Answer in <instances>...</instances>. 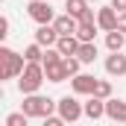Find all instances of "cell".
<instances>
[{
  "instance_id": "1",
  "label": "cell",
  "mask_w": 126,
  "mask_h": 126,
  "mask_svg": "<svg viewBox=\"0 0 126 126\" xmlns=\"http://www.w3.org/2000/svg\"><path fill=\"white\" fill-rule=\"evenodd\" d=\"M44 79H47L44 64L41 62H27L24 73L18 76V88H21V94H35V91L44 85Z\"/></svg>"
},
{
  "instance_id": "2",
  "label": "cell",
  "mask_w": 126,
  "mask_h": 126,
  "mask_svg": "<svg viewBox=\"0 0 126 126\" xmlns=\"http://www.w3.org/2000/svg\"><path fill=\"white\" fill-rule=\"evenodd\" d=\"M27 67V56L9 50V47H0V79H15L21 76Z\"/></svg>"
},
{
  "instance_id": "3",
  "label": "cell",
  "mask_w": 126,
  "mask_h": 126,
  "mask_svg": "<svg viewBox=\"0 0 126 126\" xmlns=\"http://www.w3.org/2000/svg\"><path fill=\"white\" fill-rule=\"evenodd\" d=\"M21 109H24L30 117H41V120H44L47 114H53V109H59V103L50 100V97H41L38 91H35V94H24Z\"/></svg>"
},
{
  "instance_id": "4",
  "label": "cell",
  "mask_w": 126,
  "mask_h": 126,
  "mask_svg": "<svg viewBox=\"0 0 126 126\" xmlns=\"http://www.w3.org/2000/svg\"><path fill=\"white\" fill-rule=\"evenodd\" d=\"M59 114L64 117V123H76V120L85 114V103H79L76 97L64 94L62 100H59Z\"/></svg>"
},
{
  "instance_id": "5",
  "label": "cell",
  "mask_w": 126,
  "mask_h": 126,
  "mask_svg": "<svg viewBox=\"0 0 126 126\" xmlns=\"http://www.w3.org/2000/svg\"><path fill=\"white\" fill-rule=\"evenodd\" d=\"M30 18L35 24H53L56 21V12L47 0H30Z\"/></svg>"
},
{
  "instance_id": "6",
  "label": "cell",
  "mask_w": 126,
  "mask_h": 126,
  "mask_svg": "<svg viewBox=\"0 0 126 126\" xmlns=\"http://www.w3.org/2000/svg\"><path fill=\"white\" fill-rule=\"evenodd\" d=\"M70 88L79 97H91L97 88V76L94 73H76V76H70Z\"/></svg>"
},
{
  "instance_id": "7",
  "label": "cell",
  "mask_w": 126,
  "mask_h": 126,
  "mask_svg": "<svg viewBox=\"0 0 126 126\" xmlns=\"http://www.w3.org/2000/svg\"><path fill=\"white\" fill-rule=\"evenodd\" d=\"M106 73L109 76H126V56L123 50H109V56H106Z\"/></svg>"
},
{
  "instance_id": "8",
  "label": "cell",
  "mask_w": 126,
  "mask_h": 126,
  "mask_svg": "<svg viewBox=\"0 0 126 126\" xmlns=\"http://www.w3.org/2000/svg\"><path fill=\"white\" fill-rule=\"evenodd\" d=\"M117 9L114 6H103V9H97V27L103 32H111V30H117Z\"/></svg>"
},
{
  "instance_id": "9",
  "label": "cell",
  "mask_w": 126,
  "mask_h": 126,
  "mask_svg": "<svg viewBox=\"0 0 126 126\" xmlns=\"http://www.w3.org/2000/svg\"><path fill=\"white\" fill-rule=\"evenodd\" d=\"M35 41H38L41 47H56V41H59V30H56L53 24H38V30H35Z\"/></svg>"
},
{
  "instance_id": "10",
  "label": "cell",
  "mask_w": 126,
  "mask_h": 126,
  "mask_svg": "<svg viewBox=\"0 0 126 126\" xmlns=\"http://www.w3.org/2000/svg\"><path fill=\"white\" fill-rule=\"evenodd\" d=\"M106 117L114 120V123H126V103L109 97V100H106Z\"/></svg>"
},
{
  "instance_id": "11",
  "label": "cell",
  "mask_w": 126,
  "mask_h": 126,
  "mask_svg": "<svg viewBox=\"0 0 126 126\" xmlns=\"http://www.w3.org/2000/svg\"><path fill=\"white\" fill-rule=\"evenodd\" d=\"M53 27L59 30V35H76V30H79V21H76L70 12H64V15H59V18L53 21Z\"/></svg>"
},
{
  "instance_id": "12",
  "label": "cell",
  "mask_w": 126,
  "mask_h": 126,
  "mask_svg": "<svg viewBox=\"0 0 126 126\" xmlns=\"http://www.w3.org/2000/svg\"><path fill=\"white\" fill-rule=\"evenodd\" d=\"M85 117H88V120H100V117H106V100H103V97L91 94V100L85 103Z\"/></svg>"
},
{
  "instance_id": "13",
  "label": "cell",
  "mask_w": 126,
  "mask_h": 126,
  "mask_svg": "<svg viewBox=\"0 0 126 126\" xmlns=\"http://www.w3.org/2000/svg\"><path fill=\"white\" fill-rule=\"evenodd\" d=\"M44 73H47L50 82H64V79H70V73H67V67H64V59L62 62H53V64H44Z\"/></svg>"
},
{
  "instance_id": "14",
  "label": "cell",
  "mask_w": 126,
  "mask_h": 126,
  "mask_svg": "<svg viewBox=\"0 0 126 126\" xmlns=\"http://www.w3.org/2000/svg\"><path fill=\"white\" fill-rule=\"evenodd\" d=\"M79 44H82V41H79L76 35H59V41H56V47H59L62 56H76Z\"/></svg>"
},
{
  "instance_id": "15",
  "label": "cell",
  "mask_w": 126,
  "mask_h": 126,
  "mask_svg": "<svg viewBox=\"0 0 126 126\" xmlns=\"http://www.w3.org/2000/svg\"><path fill=\"white\" fill-rule=\"evenodd\" d=\"M76 56L82 59V64H94L97 62V44L94 41H82L79 50H76Z\"/></svg>"
},
{
  "instance_id": "16",
  "label": "cell",
  "mask_w": 126,
  "mask_h": 126,
  "mask_svg": "<svg viewBox=\"0 0 126 126\" xmlns=\"http://www.w3.org/2000/svg\"><path fill=\"white\" fill-rule=\"evenodd\" d=\"M123 44H126V32L120 30H111V32H106V47L114 53V50H123Z\"/></svg>"
},
{
  "instance_id": "17",
  "label": "cell",
  "mask_w": 126,
  "mask_h": 126,
  "mask_svg": "<svg viewBox=\"0 0 126 126\" xmlns=\"http://www.w3.org/2000/svg\"><path fill=\"white\" fill-rule=\"evenodd\" d=\"M97 30H100L97 24H79L76 38H79V41H94V38H97Z\"/></svg>"
},
{
  "instance_id": "18",
  "label": "cell",
  "mask_w": 126,
  "mask_h": 126,
  "mask_svg": "<svg viewBox=\"0 0 126 126\" xmlns=\"http://www.w3.org/2000/svg\"><path fill=\"white\" fill-rule=\"evenodd\" d=\"M64 9H67L73 18H79V15L88 9V0H64Z\"/></svg>"
},
{
  "instance_id": "19",
  "label": "cell",
  "mask_w": 126,
  "mask_h": 126,
  "mask_svg": "<svg viewBox=\"0 0 126 126\" xmlns=\"http://www.w3.org/2000/svg\"><path fill=\"white\" fill-rule=\"evenodd\" d=\"M24 56H27V62H41V56H44V47H41L38 41H32L30 47L24 50Z\"/></svg>"
},
{
  "instance_id": "20",
  "label": "cell",
  "mask_w": 126,
  "mask_h": 126,
  "mask_svg": "<svg viewBox=\"0 0 126 126\" xmlns=\"http://www.w3.org/2000/svg\"><path fill=\"white\" fill-rule=\"evenodd\" d=\"M64 56L59 53V47H44V56H41V64H53V62H62Z\"/></svg>"
},
{
  "instance_id": "21",
  "label": "cell",
  "mask_w": 126,
  "mask_h": 126,
  "mask_svg": "<svg viewBox=\"0 0 126 126\" xmlns=\"http://www.w3.org/2000/svg\"><path fill=\"white\" fill-rule=\"evenodd\" d=\"M27 120H30V114L21 109V111H15V114L6 117V126H27Z\"/></svg>"
},
{
  "instance_id": "22",
  "label": "cell",
  "mask_w": 126,
  "mask_h": 126,
  "mask_svg": "<svg viewBox=\"0 0 126 126\" xmlns=\"http://www.w3.org/2000/svg\"><path fill=\"white\" fill-rule=\"evenodd\" d=\"M64 67H67V73H70V76H76V73H79V67H82V59H79V56H64Z\"/></svg>"
},
{
  "instance_id": "23",
  "label": "cell",
  "mask_w": 126,
  "mask_h": 126,
  "mask_svg": "<svg viewBox=\"0 0 126 126\" xmlns=\"http://www.w3.org/2000/svg\"><path fill=\"white\" fill-rule=\"evenodd\" d=\"M94 94H97V97H103V100H109V97H111V82H106V79H97Z\"/></svg>"
},
{
  "instance_id": "24",
  "label": "cell",
  "mask_w": 126,
  "mask_h": 126,
  "mask_svg": "<svg viewBox=\"0 0 126 126\" xmlns=\"http://www.w3.org/2000/svg\"><path fill=\"white\" fill-rule=\"evenodd\" d=\"M76 21H79V24H97V18H94V9L88 6V9H85V12H82L79 18H76Z\"/></svg>"
},
{
  "instance_id": "25",
  "label": "cell",
  "mask_w": 126,
  "mask_h": 126,
  "mask_svg": "<svg viewBox=\"0 0 126 126\" xmlns=\"http://www.w3.org/2000/svg\"><path fill=\"white\" fill-rule=\"evenodd\" d=\"M44 123H47V126H62V123H64V117H62V114H59V117L47 114V117H44Z\"/></svg>"
},
{
  "instance_id": "26",
  "label": "cell",
  "mask_w": 126,
  "mask_h": 126,
  "mask_svg": "<svg viewBox=\"0 0 126 126\" xmlns=\"http://www.w3.org/2000/svg\"><path fill=\"white\" fill-rule=\"evenodd\" d=\"M9 35V18H0V38Z\"/></svg>"
},
{
  "instance_id": "27",
  "label": "cell",
  "mask_w": 126,
  "mask_h": 126,
  "mask_svg": "<svg viewBox=\"0 0 126 126\" xmlns=\"http://www.w3.org/2000/svg\"><path fill=\"white\" fill-rule=\"evenodd\" d=\"M117 30L126 32V12H120V15H117Z\"/></svg>"
},
{
  "instance_id": "28",
  "label": "cell",
  "mask_w": 126,
  "mask_h": 126,
  "mask_svg": "<svg viewBox=\"0 0 126 126\" xmlns=\"http://www.w3.org/2000/svg\"><path fill=\"white\" fill-rule=\"evenodd\" d=\"M111 6H114L117 12H126V0H111Z\"/></svg>"
},
{
  "instance_id": "29",
  "label": "cell",
  "mask_w": 126,
  "mask_h": 126,
  "mask_svg": "<svg viewBox=\"0 0 126 126\" xmlns=\"http://www.w3.org/2000/svg\"><path fill=\"white\" fill-rule=\"evenodd\" d=\"M88 3H91V0H88ZM94 3H97V0H94Z\"/></svg>"
}]
</instances>
